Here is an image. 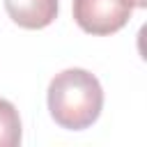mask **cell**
I'll list each match as a JSON object with an SVG mask.
<instances>
[{
    "label": "cell",
    "instance_id": "1",
    "mask_svg": "<svg viewBox=\"0 0 147 147\" xmlns=\"http://www.w3.org/2000/svg\"><path fill=\"white\" fill-rule=\"evenodd\" d=\"M103 108V90L87 69H64L48 85V110L55 124L69 131L92 126Z\"/></svg>",
    "mask_w": 147,
    "mask_h": 147
},
{
    "label": "cell",
    "instance_id": "2",
    "mask_svg": "<svg viewBox=\"0 0 147 147\" xmlns=\"http://www.w3.org/2000/svg\"><path fill=\"white\" fill-rule=\"evenodd\" d=\"M133 0H74V21L87 34H113L126 25Z\"/></svg>",
    "mask_w": 147,
    "mask_h": 147
},
{
    "label": "cell",
    "instance_id": "3",
    "mask_svg": "<svg viewBox=\"0 0 147 147\" xmlns=\"http://www.w3.org/2000/svg\"><path fill=\"white\" fill-rule=\"evenodd\" d=\"M9 18L25 30H41L57 16V0H5Z\"/></svg>",
    "mask_w": 147,
    "mask_h": 147
},
{
    "label": "cell",
    "instance_id": "4",
    "mask_svg": "<svg viewBox=\"0 0 147 147\" xmlns=\"http://www.w3.org/2000/svg\"><path fill=\"white\" fill-rule=\"evenodd\" d=\"M21 142V117L11 101L0 99V147H16Z\"/></svg>",
    "mask_w": 147,
    "mask_h": 147
},
{
    "label": "cell",
    "instance_id": "5",
    "mask_svg": "<svg viewBox=\"0 0 147 147\" xmlns=\"http://www.w3.org/2000/svg\"><path fill=\"white\" fill-rule=\"evenodd\" d=\"M147 0H133V7H145Z\"/></svg>",
    "mask_w": 147,
    "mask_h": 147
}]
</instances>
